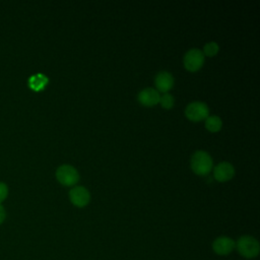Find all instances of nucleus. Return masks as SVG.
<instances>
[{"label":"nucleus","mask_w":260,"mask_h":260,"mask_svg":"<svg viewBox=\"0 0 260 260\" xmlns=\"http://www.w3.org/2000/svg\"><path fill=\"white\" fill-rule=\"evenodd\" d=\"M69 198L73 205L77 207H84L89 203L90 194L85 187L76 186L69 191Z\"/></svg>","instance_id":"423d86ee"},{"label":"nucleus","mask_w":260,"mask_h":260,"mask_svg":"<svg viewBox=\"0 0 260 260\" xmlns=\"http://www.w3.org/2000/svg\"><path fill=\"white\" fill-rule=\"evenodd\" d=\"M191 169L198 176H205L210 173L213 161L211 156L203 150L195 151L191 156Z\"/></svg>","instance_id":"f257e3e1"},{"label":"nucleus","mask_w":260,"mask_h":260,"mask_svg":"<svg viewBox=\"0 0 260 260\" xmlns=\"http://www.w3.org/2000/svg\"><path fill=\"white\" fill-rule=\"evenodd\" d=\"M218 51H219V46L215 42H209L205 44L202 53L204 56L213 57L218 53Z\"/></svg>","instance_id":"f8f14e48"},{"label":"nucleus","mask_w":260,"mask_h":260,"mask_svg":"<svg viewBox=\"0 0 260 260\" xmlns=\"http://www.w3.org/2000/svg\"><path fill=\"white\" fill-rule=\"evenodd\" d=\"M5 216H6V213H5V209H4V207L1 205V203H0V224L4 221V219H5Z\"/></svg>","instance_id":"2eb2a0df"},{"label":"nucleus","mask_w":260,"mask_h":260,"mask_svg":"<svg viewBox=\"0 0 260 260\" xmlns=\"http://www.w3.org/2000/svg\"><path fill=\"white\" fill-rule=\"evenodd\" d=\"M239 253L246 258H254L259 253V243L251 236H242L236 243Z\"/></svg>","instance_id":"f03ea898"},{"label":"nucleus","mask_w":260,"mask_h":260,"mask_svg":"<svg viewBox=\"0 0 260 260\" xmlns=\"http://www.w3.org/2000/svg\"><path fill=\"white\" fill-rule=\"evenodd\" d=\"M8 195V188L5 183L0 182V203L6 199Z\"/></svg>","instance_id":"4468645a"},{"label":"nucleus","mask_w":260,"mask_h":260,"mask_svg":"<svg viewBox=\"0 0 260 260\" xmlns=\"http://www.w3.org/2000/svg\"><path fill=\"white\" fill-rule=\"evenodd\" d=\"M185 116L193 122H200L209 116V109L205 103L193 102L185 109Z\"/></svg>","instance_id":"7ed1b4c3"},{"label":"nucleus","mask_w":260,"mask_h":260,"mask_svg":"<svg viewBox=\"0 0 260 260\" xmlns=\"http://www.w3.org/2000/svg\"><path fill=\"white\" fill-rule=\"evenodd\" d=\"M160 106L167 110L169 109H172L174 107V104H175V99L172 94L170 93H165L162 94L160 98H159V102Z\"/></svg>","instance_id":"ddd939ff"},{"label":"nucleus","mask_w":260,"mask_h":260,"mask_svg":"<svg viewBox=\"0 0 260 260\" xmlns=\"http://www.w3.org/2000/svg\"><path fill=\"white\" fill-rule=\"evenodd\" d=\"M159 93L156 89L152 87H146L140 90L137 95L138 102L144 107H153L159 102Z\"/></svg>","instance_id":"6e6552de"},{"label":"nucleus","mask_w":260,"mask_h":260,"mask_svg":"<svg viewBox=\"0 0 260 260\" xmlns=\"http://www.w3.org/2000/svg\"><path fill=\"white\" fill-rule=\"evenodd\" d=\"M235 175V169L233 165L228 161H221L213 169V177L218 182H228L233 179Z\"/></svg>","instance_id":"0eeeda50"},{"label":"nucleus","mask_w":260,"mask_h":260,"mask_svg":"<svg viewBox=\"0 0 260 260\" xmlns=\"http://www.w3.org/2000/svg\"><path fill=\"white\" fill-rule=\"evenodd\" d=\"M175 83L173 75L168 71H160L156 74L154 78V84L157 91L168 93L170 89L173 88Z\"/></svg>","instance_id":"1a4fd4ad"},{"label":"nucleus","mask_w":260,"mask_h":260,"mask_svg":"<svg viewBox=\"0 0 260 260\" xmlns=\"http://www.w3.org/2000/svg\"><path fill=\"white\" fill-rule=\"evenodd\" d=\"M56 178L58 182L64 186H73L79 180L77 170L70 165H62L56 171Z\"/></svg>","instance_id":"20e7f679"},{"label":"nucleus","mask_w":260,"mask_h":260,"mask_svg":"<svg viewBox=\"0 0 260 260\" xmlns=\"http://www.w3.org/2000/svg\"><path fill=\"white\" fill-rule=\"evenodd\" d=\"M221 126L222 121L218 116H208L205 119V128L211 133L218 132L221 129Z\"/></svg>","instance_id":"9b49d317"},{"label":"nucleus","mask_w":260,"mask_h":260,"mask_svg":"<svg viewBox=\"0 0 260 260\" xmlns=\"http://www.w3.org/2000/svg\"><path fill=\"white\" fill-rule=\"evenodd\" d=\"M204 64V55L199 49H191L184 56V67L190 71H198Z\"/></svg>","instance_id":"39448f33"},{"label":"nucleus","mask_w":260,"mask_h":260,"mask_svg":"<svg viewBox=\"0 0 260 260\" xmlns=\"http://www.w3.org/2000/svg\"><path fill=\"white\" fill-rule=\"evenodd\" d=\"M236 247V243L233 239L229 237H219L214 240L212 244V249L217 255H228Z\"/></svg>","instance_id":"9d476101"}]
</instances>
